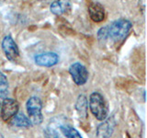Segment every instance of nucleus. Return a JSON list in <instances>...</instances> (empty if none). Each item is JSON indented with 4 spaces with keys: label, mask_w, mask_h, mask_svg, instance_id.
Returning <instances> with one entry per match:
<instances>
[{
    "label": "nucleus",
    "mask_w": 147,
    "mask_h": 138,
    "mask_svg": "<svg viewBox=\"0 0 147 138\" xmlns=\"http://www.w3.org/2000/svg\"><path fill=\"white\" fill-rule=\"evenodd\" d=\"M131 27V22L126 18H119V20H115L111 24L107 26L108 38L115 43L122 41L129 34Z\"/></svg>",
    "instance_id": "1"
},
{
    "label": "nucleus",
    "mask_w": 147,
    "mask_h": 138,
    "mask_svg": "<svg viewBox=\"0 0 147 138\" xmlns=\"http://www.w3.org/2000/svg\"><path fill=\"white\" fill-rule=\"evenodd\" d=\"M88 106L91 113L98 119V121L103 122L108 118L109 108L104 97L98 92H93L89 96Z\"/></svg>",
    "instance_id": "2"
},
{
    "label": "nucleus",
    "mask_w": 147,
    "mask_h": 138,
    "mask_svg": "<svg viewBox=\"0 0 147 138\" xmlns=\"http://www.w3.org/2000/svg\"><path fill=\"white\" fill-rule=\"evenodd\" d=\"M28 118L32 125H40L43 122V115L41 113L42 102L39 97H30L26 103Z\"/></svg>",
    "instance_id": "3"
},
{
    "label": "nucleus",
    "mask_w": 147,
    "mask_h": 138,
    "mask_svg": "<svg viewBox=\"0 0 147 138\" xmlns=\"http://www.w3.org/2000/svg\"><path fill=\"white\" fill-rule=\"evenodd\" d=\"M20 110V104L13 99H4L0 108V116L4 122H8Z\"/></svg>",
    "instance_id": "4"
},
{
    "label": "nucleus",
    "mask_w": 147,
    "mask_h": 138,
    "mask_svg": "<svg viewBox=\"0 0 147 138\" xmlns=\"http://www.w3.org/2000/svg\"><path fill=\"white\" fill-rule=\"evenodd\" d=\"M69 74L72 76L73 81L77 86L85 85L88 79V71L81 63H74L69 67Z\"/></svg>",
    "instance_id": "5"
},
{
    "label": "nucleus",
    "mask_w": 147,
    "mask_h": 138,
    "mask_svg": "<svg viewBox=\"0 0 147 138\" xmlns=\"http://www.w3.org/2000/svg\"><path fill=\"white\" fill-rule=\"evenodd\" d=\"M2 50L6 55V57L11 62L17 61V59L20 56V50L15 41L13 40L11 36H5L2 41Z\"/></svg>",
    "instance_id": "6"
},
{
    "label": "nucleus",
    "mask_w": 147,
    "mask_h": 138,
    "mask_svg": "<svg viewBox=\"0 0 147 138\" xmlns=\"http://www.w3.org/2000/svg\"><path fill=\"white\" fill-rule=\"evenodd\" d=\"M34 62L37 66L42 67H52L59 62V56L56 53L46 52L35 55Z\"/></svg>",
    "instance_id": "7"
},
{
    "label": "nucleus",
    "mask_w": 147,
    "mask_h": 138,
    "mask_svg": "<svg viewBox=\"0 0 147 138\" xmlns=\"http://www.w3.org/2000/svg\"><path fill=\"white\" fill-rule=\"evenodd\" d=\"M116 123L113 117L107 118L96 128V136L98 138H109L114 132Z\"/></svg>",
    "instance_id": "8"
},
{
    "label": "nucleus",
    "mask_w": 147,
    "mask_h": 138,
    "mask_svg": "<svg viewBox=\"0 0 147 138\" xmlns=\"http://www.w3.org/2000/svg\"><path fill=\"white\" fill-rule=\"evenodd\" d=\"M88 13L90 18L95 22H101L105 18V9L99 3H91L88 7Z\"/></svg>",
    "instance_id": "9"
},
{
    "label": "nucleus",
    "mask_w": 147,
    "mask_h": 138,
    "mask_svg": "<svg viewBox=\"0 0 147 138\" xmlns=\"http://www.w3.org/2000/svg\"><path fill=\"white\" fill-rule=\"evenodd\" d=\"M71 8L69 0H55L51 4V12L56 16H61L67 13Z\"/></svg>",
    "instance_id": "10"
},
{
    "label": "nucleus",
    "mask_w": 147,
    "mask_h": 138,
    "mask_svg": "<svg viewBox=\"0 0 147 138\" xmlns=\"http://www.w3.org/2000/svg\"><path fill=\"white\" fill-rule=\"evenodd\" d=\"M12 126L20 127V128H30L32 126V124L28 116L23 113L18 112L15 116H14L10 121L8 122Z\"/></svg>",
    "instance_id": "11"
},
{
    "label": "nucleus",
    "mask_w": 147,
    "mask_h": 138,
    "mask_svg": "<svg viewBox=\"0 0 147 138\" xmlns=\"http://www.w3.org/2000/svg\"><path fill=\"white\" fill-rule=\"evenodd\" d=\"M87 109H88V100L85 95H79L76 102V110L80 118L86 119L87 117Z\"/></svg>",
    "instance_id": "12"
},
{
    "label": "nucleus",
    "mask_w": 147,
    "mask_h": 138,
    "mask_svg": "<svg viewBox=\"0 0 147 138\" xmlns=\"http://www.w3.org/2000/svg\"><path fill=\"white\" fill-rule=\"evenodd\" d=\"M60 131L64 135L65 138H83V136L80 135L75 127L69 124H63L60 126Z\"/></svg>",
    "instance_id": "13"
},
{
    "label": "nucleus",
    "mask_w": 147,
    "mask_h": 138,
    "mask_svg": "<svg viewBox=\"0 0 147 138\" xmlns=\"http://www.w3.org/2000/svg\"><path fill=\"white\" fill-rule=\"evenodd\" d=\"M8 80L2 72H0V99H6L8 94Z\"/></svg>",
    "instance_id": "14"
},
{
    "label": "nucleus",
    "mask_w": 147,
    "mask_h": 138,
    "mask_svg": "<svg viewBox=\"0 0 147 138\" xmlns=\"http://www.w3.org/2000/svg\"><path fill=\"white\" fill-rule=\"evenodd\" d=\"M44 133L46 138H62L53 127H48Z\"/></svg>",
    "instance_id": "15"
},
{
    "label": "nucleus",
    "mask_w": 147,
    "mask_h": 138,
    "mask_svg": "<svg viewBox=\"0 0 147 138\" xmlns=\"http://www.w3.org/2000/svg\"><path fill=\"white\" fill-rule=\"evenodd\" d=\"M98 39L99 41H106L108 38V30H107V26L100 28L98 31Z\"/></svg>",
    "instance_id": "16"
},
{
    "label": "nucleus",
    "mask_w": 147,
    "mask_h": 138,
    "mask_svg": "<svg viewBox=\"0 0 147 138\" xmlns=\"http://www.w3.org/2000/svg\"><path fill=\"white\" fill-rule=\"evenodd\" d=\"M5 1H6V0H0V5H2Z\"/></svg>",
    "instance_id": "17"
},
{
    "label": "nucleus",
    "mask_w": 147,
    "mask_h": 138,
    "mask_svg": "<svg viewBox=\"0 0 147 138\" xmlns=\"http://www.w3.org/2000/svg\"><path fill=\"white\" fill-rule=\"evenodd\" d=\"M0 138H4V136H3V135H2V133L0 132Z\"/></svg>",
    "instance_id": "18"
},
{
    "label": "nucleus",
    "mask_w": 147,
    "mask_h": 138,
    "mask_svg": "<svg viewBox=\"0 0 147 138\" xmlns=\"http://www.w3.org/2000/svg\"><path fill=\"white\" fill-rule=\"evenodd\" d=\"M0 108H1V101H0Z\"/></svg>",
    "instance_id": "19"
},
{
    "label": "nucleus",
    "mask_w": 147,
    "mask_h": 138,
    "mask_svg": "<svg viewBox=\"0 0 147 138\" xmlns=\"http://www.w3.org/2000/svg\"><path fill=\"white\" fill-rule=\"evenodd\" d=\"M17 138H18V137H17Z\"/></svg>",
    "instance_id": "20"
}]
</instances>
